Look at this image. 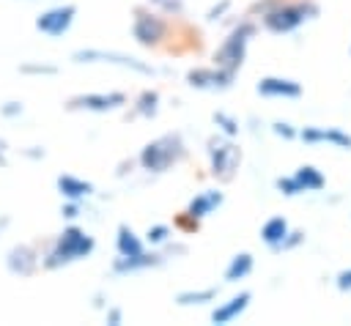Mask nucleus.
I'll use <instances>...</instances> for the list:
<instances>
[{
	"label": "nucleus",
	"instance_id": "nucleus-23",
	"mask_svg": "<svg viewBox=\"0 0 351 326\" xmlns=\"http://www.w3.org/2000/svg\"><path fill=\"white\" fill-rule=\"evenodd\" d=\"M293 178H296V184H299L302 192H318V189L326 186L324 173H321L318 167H313V164H302V167L293 173Z\"/></svg>",
	"mask_w": 351,
	"mask_h": 326
},
{
	"label": "nucleus",
	"instance_id": "nucleus-40",
	"mask_svg": "<svg viewBox=\"0 0 351 326\" xmlns=\"http://www.w3.org/2000/svg\"><path fill=\"white\" fill-rule=\"evenodd\" d=\"M11 227V214H0V236Z\"/></svg>",
	"mask_w": 351,
	"mask_h": 326
},
{
	"label": "nucleus",
	"instance_id": "nucleus-5",
	"mask_svg": "<svg viewBox=\"0 0 351 326\" xmlns=\"http://www.w3.org/2000/svg\"><path fill=\"white\" fill-rule=\"evenodd\" d=\"M170 30H173L170 19L162 16L159 11L148 8L145 3L132 8V38L143 49H159L170 38Z\"/></svg>",
	"mask_w": 351,
	"mask_h": 326
},
{
	"label": "nucleus",
	"instance_id": "nucleus-28",
	"mask_svg": "<svg viewBox=\"0 0 351 326\" xmlns=\"http://www.w3.org/2000/svg\"><path fill=\"white\" fill-rule=\"evenodd\" d=\"M173 227L189 236V233H197V230H200V219H195V216L186 214V211H178L176 219H173Z\"/></svg>",
	"mask_w": 351,
	"mask_h": 326
},
{
	"label": "nucleus",
	"instance_id": "nucleus-33",
	"mask_svg": "<svg viewBox=\"0 0 351 326\" xmlns=\"http://www.w3.org/2000/svg\"><path fill=\"white\" fill-rule=\"evenodd\" d=\"M19 156L27 159V162H44L47 159V148L44 145H22L19 148Z\"/></svg>",
	"mask_w": 351,
	"mask_h": 326
},
{
	"label": "nucleus",
	"instance_id": "nucleus-3",
	"mask_svg": "<svg viewBox=\"0 0 351 326\" xmlns=\"http://www.w3.org/2000/svg\"><path fill=\"white\" fill-rule=\"evenodd\" d=\"M206 156H208V175L219 184H230L241 164V148L233 142V137L211 134L206 140Z\"/></svg>",
	"mask_w": 351,
	"mask_h": 326
},
{
	"label": "nucleus",
	"instance_id": "nucleus-31",
	"mask_svg": "<svg viewBox=\"0 0 351 326\" xmlns=\"http://www.w3.org/2000/svg\"><path fill=\"white\" fill-rule=\"evenodd\" d=\"M22 115H25V101H19V99H8V101L0 104V118H5V121H16V118H22Z\"/></svg>",
	"mask_w": 351,
	"mask_h": 326
},
{
	"label": "nucleus",
	"instance_id": "nucleus-17",
	"mask_svg": "<svg viewBox=\"0 0 351 326\" xmlns=\"http://www.w3.org/2000/svg\"><path fill=\"white\" fill-rule=\"evenodd\" d=\"M222 203H225V192H222V189H203V192H197V195L186 203V208H184V211L203 222V219H206V216H211Z\"/></svg>",
	"mask_w": 351,
	"mask_h": 326
},
{
	"label": "nucleus",
	"instance_id": "nucleus-27",
	"mask_svg": "<svg viewBox=\"0 0 351 326\" xmlns=\"http://www.w3.org/2000/svg\"><path fill=\"white\" fill-rule=\"evenodd\" d=\"M145 5L154 8V11H159V14L167 16V19L184 16V11H186V3H184V0H145Z\"/></svg>",
	"mask_w": 351,
	"mask_h": 326
},
{
	"label": "nucleus",
	"instance_id": "nucleus-39",
	"mask_svg": "<svg viewBox=\"0 0 351 326\" xmlns=\"http://www.w3.org/2000/svg\"><path fill=\"white\" fill-rule=\"evenodd\" d=\"M90 307H93V310H104V307H107V296H104L101 290H99V293H93V301H90Z\"/></svg>",
	"mask_w": 351,
	"mask_h": 326
},
{
	"label": "nucleus",
	"instance_id": "nucleus-21",
	"mask_svg": "<svg viewBox=\"0 0 351 326\" xmlns=\"http://www.w3.org/2000/svg\"><path fill=\"white\" fill-rule=\"evenodd\" d=\"M252 268H255V258L250 252H236L230 258V263L225 266L222 277H225V282H241V279H247L252 274Z\"/></svg>",
	"mask_w": 351,
	"mask_h": 326
},
{
	"label": "nucleus",
	"instance_id": "nucleus-16",
	"mask_svg": "<svg viewBox=\"0 0 351 326\" xmlns=\"http://www.w3.org/2000/svg\"><path fill=\"white\" fill-rule=\"evenodd\" d=\"M296 137L307 145H315V142H332L343 151L351 148V134L340 131V129H324V126H304L302 131H296Z\"/></svg>",
	"mask_w": 351,
	"mask_h": 326
},
{
	"label": "nucleus",
	"instance_id": "nucleus-12",
	"mask_svg": "<svg viewBox=\"0 0 351 326\" xmlns=\"http://www.w3.org/2000/svg\"><path fill=\"white\" fill-rule=\"evenodd\" d=\"M165 252L162 249H145L140 255H132V258H121L115 255L112 263H110V271L115 277H129V274H137V271H148V268H159L165 263Z\"/></svg>",
	"mask_w": 351,
	"mask_h": 326
},
{
	"label": "nucleus",
	"instance_id": "nucleus-32",
	"mask_svg": "<svg viewBox=\"0 0 351 326\" xmlns=\"http://www.w3.org/2000/svg\"><path fill=\"white\" fill-rule=\"evenodd\" d=\"M230 5H233V0H219V3H214V5L206 11V22H208V25L222 22V19H225V14L230 11Z\"/></svg>",
	"mask_w": 351,
	"mask_h": 326
},
{
	"label": "nucleus",
	"instance_id": "nucleus-6",
	"mask_svg": "<svg viewBox=\"0 0 351 326\" xmlns=\"http://www.w3.org/2000/svg\"><path fill=\"white\" fill-rule=\"evenodd\" d=\"M258 25L252 19H241L228 36L225 41L217 47L214 52V66L228 71V74H239V68L244 66V58H247V47H250V38L255 36Z\"/></svg>",
	"mask_w": 351,
	"mask_h": 326
},
{
	"label": "nucleus",
	"instance_id": "nucleus-35",
	"mask_svg": "<svg viewBox=\"0 0 351 326\" xmlns=\"http://www.w3.org/2000/svg\"><path fill=\"white\" fill-rule=\"evenodd\" d=\"M271 131H274L277 137H282V140H293V137H296V129H293L291 123H285V121H274V123H271Z\"/></svg>",
	"mask_w": 351,
	"mask_h": 326
},
{
	"label": "nucleus",
	"instance_id": "nucleus-20",
	"mask_svg": "<svg viewBox=\"0 0 351 326\" xmlns=\"http://www.w3.org/2000/svg\"><path fill=\"white\" fill-rule=\"evenodd\" d=\"M288 230H291V225H288L285 216H269V219L261 225V241H263L271 252H280V247H282Z\"/></svg>",
	"mask_w": 351,
	"mask_h": 326
},
{
	"label": "nucleus",
	"instance_id": "nucleus-22",
	"mask_svg": "<svg viewBox=\"0 0 351 326\" xmlns=\"http://www.w3.org/2000/svg\"><path fill=\"white\" fill-rule=\"evenodd\" d=\"M217 296H219V288L217 285H208V288H197V290H178L173 301L178 307H200V304L217 301Z\"/></svg>",
	"mask_w": 351,
	"mask_h": 326
},
{
	"label": "nucleus",
	"instance_id": "nucleus-18",
	"mask_svg": "<svg viewBox=\"0 0 351 326\" xmlns=\"http://www.w3.org/2000/svg\"><path fill=\"white\" fill-rule=\"evenodd\" d=\"M159 107H162V96H159V90L145 88V90H140V93L134 96V101H132L126 118H129V121H134V118H145V121H151V118L159 115Z\"/></svg>",
	"mask_w": 351,
	"mask_h": 326
},
{
	"label": "nucleus",
	"instance_id": "nucleus-29",
	"mask_svg": "<svg viewBox=\"0 0 351 326\" xmlns=\"http://www.w3.org/2000/svg\"><path fill=\"white\" fill-rule=\"evenodd\" d=\"M82 214H85V203H80V200H63L60 203V219L77 222Z\"/></svg>",
	"mask_w": 351,
	"mask_h": 326
},
{
	"label": "nucleus",
	"instance_id": "nucleus-7",
	"mask_svg": "<svg viewBox=\"0 0 351 326\" xmlns=\"http://www.w3.org/2000/svg\"><path fill=\"white\" fill-rule=\"evenodd\" d=\"M71 63L77 66H93V63H104V66H118L123 71H134L140 77H156L159 68L151 66L148 60H140L134 55L118 52V49H99V47H80L71 52Z\"/></svg>",
	"mask_w": 351,
	"mask_h": 326
},
{
	"label": "nucleus",
	"instance_id": "nucleus-2",
	"mask_svg": "<svg viewBox=\"0 0 351 326\" xmlns=\"http://www.w3.org/2000/svg\"><path fill=\"white\" fill-rule=\"evenodd\" d=\"M184 159H186V142H184L181 131H165V134L148 140L137 153V164L148 175H165Z\"/></svg>",
	"mask_w": 351,
	"mask_h": 326
},
{
	"label": "nucleus",
	"instance_id": "nucleus-8",
	"mask_svg": "<svg viewBox=\"0 0 351 326\" xmlns=\"http://www.w3.org/2000/svg\"><path fill=\"white\" fill-rule=\"evenodd\" d=\"M80 8L69 0H58V3H47V8H41L33 19V27L47 36V38H63L71 27H74V19H77Z\"/></svg>",
	"mask_w": 351,
	"mask_h": 326
},
{
	"label": "nucleus",
	"instance_id": "nucleus-9",
	"mask_svg": "<svg viewBox=\"0 0 351 326\" xmlns=\"http://www.w3.org/2000/svg\"><path fill=\"white\" fill-rule=\"evenodd\" d=\"M129 104V96L123 90H90V93H74L63 101L66 112H93V115H104V112H115L123 110Z\"/></svg>",
	"mask_w": 351,
	"mask_h": 326
},
{
	"label": "nucleus",
	"instance_id": "nucleus-4",
	"mask_svg": "<svg viewBox=\"0 0 351 326\" xmlns=\"http://www.w3.org/2000/svg\"><path fill=\"white\" fill-rule=\"evenodd\" d=\"M318 16V5L313 0H296V3H288V0H277L266 14H261V25L269 30V33H291L296 30L302 22Z\"/></svg>",
	"mask_w": 351,
	"mask_h": 326
},
{
	"label": "nucleus",
	"instance_id": "nucleus-1",
	"mask_svg": "<svg viewBox=\"0 0 351 326\" xmlns=\"http://www.w3.org/2000/svg\"><path fill=\"white\" fill-rule=\"evenodd\" d=\"M41 247V271H60L80 260H88L96 252V238L77 222H66L55 236L38 241Z\"/></svg>",
	"mask_w": 351,
	"mask_h": 326
},
{
	"label": "nucleus",
	"instance_id": "nucleus-37",
	"mask_svg": "<svg viewBox=\"0 0 351 326\" xmlns=\"http://www.w3.org/2000/svg\"><path fill=\"white\" fill-rule=\"evenodd\" d=\"M302 241H304V233H302V230H288V236H285V241H282L280 249H291V247H296V244H302Z\"/></svg>",
	"mask_w": 351,
	"mask_h": 326
},
{
	"label": "nucleus",
	"instance_id": "nucleus-38",
	"mask_svg": "<svg viewBox=\"0 0 351 326\" xmlns=\"http://www.w3.org/2000/svg\"><path fill=\"white\" fill-rule=\"evenodd\" d=\"M3 167H8V142H5V137H0V170Z\"/></svg>",
	"mask_w": 351,
	"mask_h": 326
},
{
	"label": "nucleus",
	"instance_id": "nucleus-10",
	"mask_svg": "<svg viewBox=\"0 0 351 326\" xmlns=\"http://www.w3.org/2000/svg\"><path fill=\"white\" fill-rule=\"evenodd\" d=\"M3 268L16 279H30L41 271V247L38 241H19L5 249Z\"/></svg>",
	"mask_w": 351,
	"mask_h": 326
},
{
	"label": "nucleus",
	"instance_id": "nucleus-14",
	"mask_svg": "<svg viewBox=\"0 0 351 326\" xmlns=\"http://www.w3.org/2000/svg\"><path fill=\"white\" fill-rule=\"evenodd\" d=\"M255 93L266 99H299L302 96V82L291 77H261L255 82Z\"/></svg>",
	"mask_w": 351,
	"mask_h": 326
},
{
	"label": "nucleus",
	"instance_id": "nucleus-24",
	"mask_svg": "<svg viewBox=\"0 0 351 326\" xmlns=\"http://www.w3.org/2000/svg\"><path fill=\"white\" fill-rule=\"evenodd\" d=\"M16 71L22 77H58L60 74V66L58 63H49V60H22L16 66Z\"/></svg>",
	"mask_w": 351,
	"mask_h": 326
},
{
	"label": "nucleus",
	"instance_id": "nucleus-42",
	"mask_svg": "<svg viewBox=\"0 0 351 326\" xmlns=\"http://www.w3.org/2000/svg\"><path fill=\"white\" fill-rule=\"evenodd\" d=\"M348 52H351V49H348Z\"/></svg>",
	"mask_w": 351,
	"mask_h": 326
},
{
	"label": "nucleus",
	"instance_id": "nucleus-19",
	"mask_svg": "<svg viewBox=\"0 0 351 326\" xmlns=\"http://www.w3.org/2000/svg\"><path fill=\"white\" fill-rule=\"evenodd\" d=\"M145 249H148V247H145L143 236H137V230H134L132 225L121 222V225L115 227V255L132 258V255H140V252H145Z\"/></svg>",
	"mask_w": 351,
	"mask_h": 326
},
{
	"label": "nucleus",
	"instance_id": "nucleus-36",
	"mask_svg": "<svg viewBox=\"0 0 351 326\" xmlns=\"http://www.w3.org/2000/svg\"><path fill=\"white\" fill-rule=\"evenodd\" d=\"M335 285H337V290L348 293V290H351V268H343V271H337V277H335Z\"/></svg>",
	"mask_w": 351,
	"mask_h": 326
},
{
	"label": "nucleus",
	"instance_id": "nucleus-15",
	"mask_svg": "<svg viewBox=\"0 0 351 326\" xmlns=\"http://www.w3.org/2000/svg\"><path fill=\"white\" fill-rule=\"evenodd\" d=\"M250 301H252V293H250V290H241V293L230 296L228 301L217 304V307L211 310L208 321H211L214 326H228V323H233L239 315H244V310L250 307Z\"/></svg>",
	"mask_w": 351,
	"mask_h": 326
},
{
	"label": "nucleus",
	"instance_id": "nucleus-30",
	"mask_svg": "<svg viewBox=\"0 0 351 326\" xmlns=\"http://www.w3.org/2000/svg\"><path fill=\"white\" fill-rule=\"evenodd\" d=\"M274 189H277L280 195H285V197L302 195V189H299V184H296L293 175H280V178H274Z\"/></svg>",
	"mask_w": 351,
	"mask_h": 326
},
{
	"label": "nucleus",
	"instance_id": "nucleus-11",
	"mask_svg": "<svg viewBox=\"0 0 351 326\" xmlns=\"http://www.w3.org/2000/svg\"><path fill=\"white\" fill-rule=\"evenodd\" d=\"M184 79L195 90H228L233 85L236 74H228V71H222V68H217L211 63V66H195V68H189Z\"/></svg>",
	"mask_w": 351,
	"mask_h": 326
},
{
	"label": "nucleus",
	"instance_id": "nucleus-25",
	"mask_svg": "<svg viewBox=\"0 0 351 326\" xmlns=\"http://www.w3.org/2000/svg\"><path fill=\"white\" fill-rule=\"evenodd\" d=\"M143 241H145L148 247L159 249V247H165L167 241H173V227H170L167 222H154V225L143 233Z\"/></svg>",
	"mask_w": 351,
	"mask_h": 326
},
{
	"label": "nucleus",
	"instance_id": "nucleus-26",
	"mask_svg": "<svg viewBox=\"0 0 351 326\" xmlns=\"http://www.w3.org/2000/svg\"><path fill=\"white\" fill-rule=\"evenodd\" d=\"M211 121H214V126L219 129V134H225V137H239V118L236 115H230V112H225V110H214L211 112Z\"/></svg>",
	"mask_w": 351,
	"mask_h": 326
},
{
	"label": "nucleus",
	"instance_id": "nucleus-13",
	"mask_svg": "<svg viewBox=\"0 0 351 326\" xmlns=\"http://www.w3.org/2000/svg\"><path fill=\"white\" fill-rule=\"evenodd\" d=\"M55 192L60 195V200H90L96 195V184L82 178V175H74V173H60L55 178Z\"/></svg>",
	"mask_w": 351,
	"mask_h": 326
},
{
	"label": "nucleus",
	"instance_id": "nucleus-41",
	"mask_svg": "<svg viewBox=\"0 0 351 326\" xmlns=\"http://www.w3.org/2000/svg\"><path fill=\"white\" fill-rule=\"evenodd\" d=\"M19 3H58V0H19Z\"/></svg>",
	"mask_w": 351,
	"mask_h": 326
},
{
	"label": "nucleus",
	"instance_id": "nucleus-34",
	"mask_svg": "<svg viewBox=\"0 0 351 326\" xmlns=\"http://www.w3.org/2000/svg\"><path fill=\"white\" fill-rule=\"evenodd\" d=\"M104 323L107 326H121L123 323V307L121 304H107L104 307Z\"/></svg>",
	"mask_w": 351,
	"mask_h": 326
}]
</instances>
